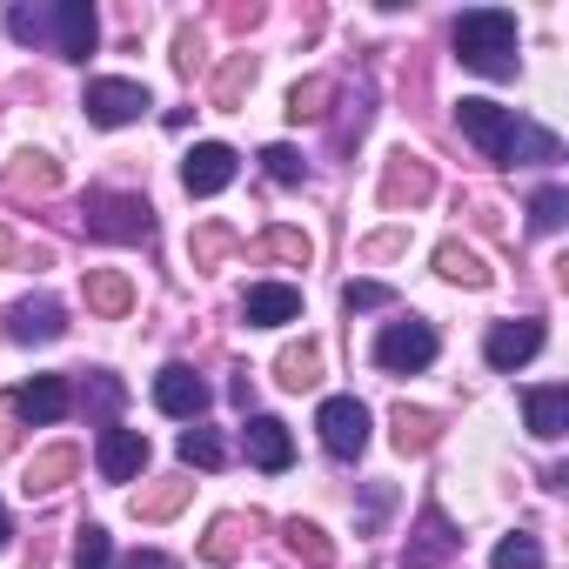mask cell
<instances>
[{
	"mask_svg": "<svg viewBox=\"0 0 569 569\" xmlns=\"http://www.w3.org/2000/svg\"><path fill=\"white\" fill-rule=\"evenodd\" d=\"M436 194V174H429V161L422 154H389V174H382V201L389 208H416V201H429Z\"/></svg>",
	"mask_w": 569,
	"mask_h": 569,
	"instance_id": "cell-16",
	"label": "cell"
},
{
	"mask_svg": "<svg viewBox=\"0 0 569 569\" xmlns=\"http://www.w3.org/2000/svg\"><path fill=\"white\" fill-rule=\"evenodd\" d=\"M241 449H248V462H254V469H268V476H281V469L296 462L289 422H274V416H248V429H241Z\"/></svg>",
	"mask_w": 569,
	"mask_h": 569,
	"instance_id": "cell-13",
	"label": "cell"
},
{
	"mask_svg": "<svg viewBox=\"0 0 569 569\" xmlns=\"http://www.w3.org/2000/svg\"><path fill=\"white\" fill-rule=\"evenodd\" d=\"M14 409H21L34 429H48V422H61V416L74 409V389H68V376H34V382L14 389Z\"/></svg>",
	"mask_w": 569,
	"mask_h": 569,
	"instance_id": "cell-17",
	"label": "cell"
},
{
	"mask_svg": "<svg viewBox=\"0 0 569 569\" xmlns=\"http://www.w3.org/2000/svg\"><path fill=\"white\" fill-rule=\"evenodd\" d=\"M48 34H54L61 61H88L94 41H101V21H94L88 0H54V8H48Z\"/></svg>",
	"mask_w": 569,
	"mask_h": 569,
	"instance_id": "cell-6",
	"label": "cell"
},
{
	"mask_svg": "<svg viewBox=\"0 0 569 569\" xmlns=\"http://www.w3.org/2000/svg\"><path fill=\"white\" fill-rule=\"evenodd\" d=\"M436 274L442 281H462V289H489V261L476 248H462V241H442L436 248Z\"/></svg>",
	"mask_w": 569,
	"mask_h": 569,
	"instance_id": "cell-23",
	"label": "cell"
},
{
	"mask_svg": "<svg viewBox=\"0 0 569 569\" xmlns=\"http://www.w3.org/2000/svg\"><path fill=\"white\" fill-rule=\"evenodd\" d=\"M88 309L94 316H128L134 309V281L121 268H88Z\"/></svg>",
	"mask_w": 569,
	"mask_h": 569,
	"instance_id": "cell-22",
	"label": "cell"
},
{
	"mask_svg": "<svg viewBox=\"0 0 569 569\" xmlns=\"http://www.w3.org/2000/svg\"><path fill=\"white\" fill-rule=\"evenodd\" d=\"M316 429H322V449H329L336 462H356V456L369 449V409H362L356 396H329L322 416H316Z\"/></svg>",
	"mask_w": 569,
	"mask_h": 569,
	"instance_id": "cell-5",
	"label": "cell"
},
{
	"mask_svg": "<svg viewBox=\"0 0 569 569\" xmlns=\"http://www.w3.org/2000/svg\"><path fill=\"white\" fill-rule=\"evenodd\" d=\"M21 569H48V556H41V549H34V556H28V562H21Z\"/></svg>",
	"mask_w": 569,
	"mask_h": 569,
	"instance_id": "cell-45",
	"label": "cell"
},
{
	"mask_svg": "<svg viewBox=\"0 0 569 569\" xmlns=\"http://www.w3.org/2000/svg\"><path fill=\"white\" fill-rule=\"evenodd\" d=\"M154 402H161L174 422H201V409L214 402V389H208V382H201L188 362H168V369L154 376Z\"/></svg>",
	"mask_w": 569,
	"mask_h": 569,
	"instance_id": "cell-9",
	"label": "cell"
},
{
	"mask_svg": "<svg viewBox=\"0 0 569 569\" xmlns=\"http://www.w3.org/2000/svg\"><path fill=\"white\" fill-rule=\"evenodd\" d=\"M234 536H241V516H221V522L208 529V542H201V556H208V562H228V556H234Z\"/></svg>",
	"mask_w": 569,
	"mask_h": 569,
	"instance_id": "cell-39",
	"label": "cell"
},
{
	"mask_svg": "<svg viewBox=\"0 0 569 569\" xmlns=\"http://www.w3.org/2000/svg\"><path fill=\"white\" fill-rule=\"evenodd\" d=\"M8 536H14V529H8V502H0V542H8Z\"/></svg>",
	"mask_w": 569,
	"mask_h": 569,
	"instance_id": "cell-46",
	"label": "cell"
},
{
	"mask_svg": "<svg viewBox=\"0 0 569 569\" xmlns=\"http://www.w3.org/2000/svg\"><path fill=\"white\" fill-rule=\"evenodd\" d=\"M436 329L429 322H389L382 336H376V362L389 369V376H416V369H429L436 362Z\"/></svg>",
	"mask_w": 569,
	"mask_h": 569,
	"instance_id": "cell-4",
	"label": "cell"
},
{
	"mask_svg": "<svg viewBox=\"0 0 569 569\" xmlns=\"http://www.w3.org/2000/svg\"><path fill=\"white\" fill-rule=\"evenodd\" d=\"M274 382H281V389H316V382H322V349H316V342L281 349V356H274Z\"/></svg>",
	"mask_w": 569,
	"mask_h": 569,
	"instance_id": "cell-24",
	"label": "cell"
},
{
	"mask_svg": "<svg viewBox=\"0 0 569 569\" xmlns=\"http://www.w3.org/2000/svg\"><path fill=\"white\" fill-rule=\"evenodd\" d=\"M389 436H396V449H402V456H429V449H436V436H442V416H429V409H409V402H402V409L389 416Z\"/></svg>",
	"mask_w": 569,
	"mask_h": 569,
	"instance_id": "cell-20",
	"label": "cell"
},
{
	"mask_svg": "<svg viewBox=\"0 0 569 569\" xmlns=\"http://www.w3.org/2000/svg\"><path fill=\"white\" fill-rule=\"evenodd\" d=\"M188 489H194L188 476H161L154 489H134V502H128V509H134L141 522H161V516H174V509L188 502Z\"/></svg>",
	"mask_w": 569,
	"mask_h": 569,
	"instance_id": "cell-25",
	"label": "cell"
},
{
	"mask_svg": "<svg viewBox=\"0 0 569 569\" xmlns=\"http://www.w3.org/2000/svg\"><path fill=\"white\" fill-rule=\"evenodd\" d=\"M241 316L254 329H281V322L302 316V289H289V281H254V289L241 296Z\"/></svg>",
	"mask_w": 569,
	"mask_h": 569,
	"instance_id": "cell-18",
	"label": "cell"
},
{
	"mask_svg": "<svg viewBox=\"0 0 569 569\" xmlns=\"http://www.w3.org/2000/svg\"><path fill=\"white\" fill-rule=\"evenodd\" d=\"M8 34L14 41H41L48 34V8H8Z\"/></svg>",
	"mask_w": 569,
	"mask_h": 569,
	"instance_id": "cell-40",
	"label": "cell"
},
{
	"mask_svg": "<svg viewBox=\"0 0 569 569\" xmlns=\"http://www.w3.org/2000/svg\"><path fill=\"white\" fill-rule=\"evenodd\" d=\"M261 168H268V181H281V188H296V181L309 174V161H302L289 141H268V148H261Z\"/></svg>",
	"mask_w": 569,
	"mask_h": 569,
	"instance_id": "cell-34",
	"label": "cell"
},
{
	"mask_svg": "<svg viewBox=\"0 0 569 569\" xmlns=\"http://www.w3.org/2000/svg\"><path fill=\"white\" fill-rule=\"evenodd\" d=\"M234 168H241V154H234L228 141H194V154L181 161V188L208 201V194H221V188L234 181Z\"/></svg>",
	"mask_w": 569,
	"mask_h": 569,
	"instance_id": "cell-8",
	"label": "cell"
},
{
	"mask_svg": "<svg viewBox=\"0 0 569 569\" xmlns=\"http://www.w3.org/2000/svg\"><path fill=\"white\" fill-rule=\"evenodd\" d=\"M14 254H21V241H14L8 228H0V261H14Z\"/></svg>",
	"mask_w": 569,
	"mask_h": 569,
	"instance_id": "cell-44",
	"label": "cell"
},
{
	"mask_svg": "<svg viewBox=\"0 0 569 569\" xmlns=\"http://www.w3.org/2000/svg\"><path fill=\"white\" fill-rule=\"evenodd\" d=\"M496 569H542V542L529 536V529H516V536H502L496 542V556H489Z\"/></svg>",
	"mask_w": 569,
	"mask_h": 569,
	"instance_id": "cell-32",
	"label": "cell"
},
{
	"mask_svg": "<svg viewBox=\"0 0 569 569\" xmlns=\"http://www.w3.org/2000/svg\"><path fill=\"white\" fill-rule=\"evenodd\" d=\"M329 101H336V81L309 74V81H296V88H289V121H322V114H329Z\"/></svg>",
	"mask_w": 569,
	"mask_h": 569,
	"instance_id": "cell-28",
	"label": "cell"
},
{
	"mask_svg": "<svg viewBox=\"0 0 569 569\" xmlns=\"http://www.w3.org/2000/svg\"><path fill=\"white\" fill-rule=\"evenodd\" d=\"M248 88H254V54H228V68L214 74V88H208V101H214L221 114H234Z\"/></svg>",
	"mask_w": 569,
	"mask_h": 569,
	"instance_id": "cell-26",
	"label": "cell"
},
{
	"mask_svg": "<svg viewBox=\"0 0 569 569\" xmlns=\"http://www.w3.org/2000/svg\"><path fill=\"white\" fill-rule=\"evenodd\" d=\"M81 469V449L74 442H54V449H41L34 462H28V496H54L68 476Z\"/></svg>",
	"mask_w": 569,
	"mask_h": 569,
	"instance_id": "cell-21",
	"label": "cell"
},
{
	"mask_svg": "<svg viewBox=\"0 0 569 569\" xmlns=\"http://www.w3.org/2000/svg\"><path fill=\"white\" fill-rule=\"evenodd\" d=\"M389 302H396L389 281H349V289H342V309L349 316H369V309H389Z\"/></svg>",
	"mask_w": 569,
	"mask_h": 569,
	"instance_id": "cell-36",
	"label": "cell"
},
{
	"mask_svg": "<svg viewBox=\"0 0 569 569\" xmlns=\"http://www.w3.org/2000/svg\"><path fill=\"white\" fill-rule=\"evenodd\" d=\"M88 121L94 128H128V121H141L148 114V88L141 81H88Z\"/></svg>",
	"mask_w": 569,
	"mask_h": 569,
	"instance_id": "cell-7",
	"label": "cell"
},
{
	"mask_svg": "<svg viewBox=\"0 0 569 569\" xmlns=\"http://www.w3.org/2000/svg\"><path fill=\"white\" fill-rule=\"evenodd\" d=\"M449 41H456V61L469 74H489V81H509L516 74V14L476 8V14H462L449 28Z\"/></svg>",
	"mask_w": 569,
	"mask_h": 569,
	"instance_id": "cell-1",
	"label": "cell"
},
{
	"mask_svg": "<svg viewBox=\"0 0 569 569\" xmlns=\"http://www.w3.org/2000/svg\"><path fill=\"white\" fill-rule=\"evenodd\" d=\"M74 569H114V536L101 522H81V542H74Z\"/></svg>",
	"mask_w": 569,
	"mask_h": 569,
	"instance_id": "cell-33",
	"label": "cell"
},
{
	"mask_svg": "<svg viewBox=\"0 0 569 569\" xmlns=\"http://www.w3.org/2000/svg\"><path fill=\"white\" fill-rule=\"evenodd\" d=\"M562 221H569V194H562V188H542V194L529 201V228H536V234H556Z\"/></svg>",
	"mask_w": 569,
	"mask_h": 569,
	"instance_id": "cell-35",
	"label": "cell"
},
{
	"mask_svg": "<svg viewBox=\"0 0 569 569\" xmlns=\"http://www.w3.org/2000/svg\"><path fill=\"white\" fill-rule=\"evenodd\" d=\"M121 569H174V556H161V549H134V556H121Z\"/></svg>",
	"mask_w": 569,
	"mask_h": 569,
	"instance_id": "cell-43",
	"label": "cell"
},
{
	"mask_svg": "<svg viewBox=\"0 0 569 569\" xmlns=\"http://www.w3.org/2000/svg\"><path fill=\"white\" fill-rule=\"evenodd\" d=\"M188 248H194V268H214V261H221V254L234 248V234H228L221 221H208V228H201V234H194Z\"/></svg>",
	"mask_w": 569,
	"mask_h": 569,
	"instance_id": "cell-38",
	"label": "cell"
},
{
	"mask_svg": "<svg viewBox=\"0 0 569 569\" xmlns=\"http://www.w3.org/2000/svg\"><path fill=\"white\" fill-rule=\"evenodd\" d=\"M516 161H562V141L549 134V128H529V121H516V148H509V168Z\"/></svg>",
	"mask_w": 569,
	"mask_h": 569,
	"instance_id": "cell-30",
	"label": "cell"
},
{
	"mask_svg": "<svg viewBox=\"0 0 569 569\" xmlns=\"http://www.w3.org/2000/svg\"><path fill=\"white\" fill-rule=\"evenodd\" d=\"M536 349H542V322H529V316H522V322H496V329L482 336V356H489V369H502V376L522 369Z\"/></svg>",
	"mask_w": 569,
	"mask_h": 569,
	"instance_id": "cell-15",
	"label": "cell"
},
{
	"mask_svg": "<svg viewBox=\"0 0 569 569\" xmlns=\"http://www.w3.org/2000/svg\"><path fill=\"white\" fill-rule=\"evenodd\" d=\"M261 254H274V261H296V268H309V261H316V241H309L302 228H268V234H261Z\"/></svg>",
	"mask_w": 569,
	"mask_h": 569,
	"instance_id": "cell-31",
	"label": "cell"
},
{
	"mask_svg": "<svg viewBox=\"0 0 569 569\" xmlns=\"http://www.w3.org/2000/svg\"><path fill=\"white\" fill-rule=\"evenodd\" d=\"M522 422H529L536 442H556V436L569 429V389H562V382L529 389V396H522Z\"/></svg>",
	"mask_w": 569,
	"mask_h": 569,
	"instance_id": "cell-19",
	"label": "cell"
},
{
	"mask_svg": "<svg viewBox=\"0 0 569 569\" xmlns=\"http://www.w3.org/2000/svg\"><path fill=\"white\" fill-rule=\"evenodd\" d=\"M174 68H181V74H194V68H201V34H194V28H181V34H174Z\"/></svg>",
	"mask_w": 569,
	"mask_h": 569,
	"instance_id": "cell-41",
	"label": "cell"
},
{
	"mask_svg": "<svg viewBox=\"0 0 569 569\" xmlns=\"http://www.w3.org/2000/svg\"><path fill=\"white\" fill-rule=\"evenodd\" d=\"M81 409H94V416H114V409H121V382H114L108 369H94V376H88V389H81Z\"/></svg>",
	"mask_w": 569,
	"mask_h": 569,
	"instance_id": "cell-37",
	"label": "cell"
},
{
	"mask_svg": "<svg viewBox=\"0 0 569 569\" xmlns=\"http://www.w3.org/2000/svg\"><path fill=\"white\" fill-rule=\"evenodd\" d=\"M462 549V536L449 529V516L436 509V502H422V516H416V536H409V556H402V569H436V562H449Z\"/></svg>",
	"mask_w": 569,
	"mask_h": 569,
	"instance_id": "cell-12",
	"label": "cell"
},
{
	"mask_svg": "<svg viewBox=\"0 0 569 569\" xmlns=\"http://www.w3.org/2000/svg\"><path fill=\"white\" fill-rule=\"evenodd\" d=\"M54 188H61V161L41 154V148H28V154H14L8 168H0V194H8V201H41Z\"/></svg>",
	"mask_w": 569,
	"mask_h": 569,
	"instance_id": "cell-11",
	"label": "cell"
},
{
	"mask_svg": "<svg viewBox=\"0 0 569 569\" xmlns=\"http://www.w3.org/2000/svg\"><path fill=\"white\" fill-rule=\"evenodd\" d=\"M8 336L14 342H61L68 336V309L54 296H28V302L8 309Z\"/></svg>",
	"mask_w": 569,
	"mask_h": 569,
	"instance_id": "cell-14",
	"label": "cell"
},
{
	"mask_svg": "<svg viewBox=\"0 0 569 569\" xmlns=\"http://www.w3.org/2000/svg\"><path fill=\"white\" fill-rule=\"evenodd\" d=\"M456 128L496 161V168H509V148H516V108H496V101H456Z\"/></svg>",
	"mask_w": 569,
	"mask_h": 569,
	"instance_id": "cell-3",
	"label": "cell"
},
{
	"mask_svg": "<svg viewBox=\"0 0 569 569\" xmlns=\"http://www.w3.org/2000/svg\"><path fill=\"white\" fill-rule=\"evenodd\" d=\"M94 469H101L108 482H134V476L148 469V436H141V429L108 422V429H101V442H94Z\"/></svg>",
	"mask_w": 569,
	"mask_h": 569,
	"instance_id": "cell-10",
	"label": "cell"
},
{
	"mask_svg": "<svg viewBox=\"0 0 569 569\" xmlns=\"http://www.w3.org/2000/svg\"><path fill=\"white\" fill-rule=\"evenodd\" d=\"M281 536H289V549H296L302 562H316V569H329V562H336V542H329L316 522H302V516H289V522H281Z\"/></svg>",
	"mask_w": 569,
	"mask_h": 569,
	"instance_id": "cell-27",
	"label": "cell"
},
{
	"mask_svg": "<svg viewBox=\"0 0 569 569\" xmlns=\"http://www.w3.org/2000/svg\"><path fill=\"white\" fill-rule=\"evenodd\" d=\"M174 449H181V462H188V469H221V462H228V442H221L214 429H201V422H194V429H181V442H174Z\"/></svg>",
	"mask_w": 569,
	"mask_h": 569,
	"instance_id": "cell-29",
	"label": "cell"
},
{
	"mask_svg": "<svg viewBox=\"0 0 569 569\" xmlns=\"http://www.w3.org/2000/svg\"><path fill=\"white\" fill-rule=\"evenodd\" d=\"M81 221H88L94 241H148V234H154L148 194H121V188H88Z\"/></svg>",
	"mask_w": 569,
	"mask_h": 569,
	"instance_id": "cell-2",
	"label": "cell"
},
{
	"mask_svg": "<svg viewBox=\"0 0 569 569\" xmlns=\"http://www.w3.org/2000/svg\"><path fill=\"white\" fill-rule=\"evenodd\" d=\"M14 422H21V409H14V396H0V456L14 449Z\"/></svg>",
	"mask_w": 569,
	"mask_h": 569,
	"instance_id": "cell-42",
	"label": "cell"
}]
</instances>
